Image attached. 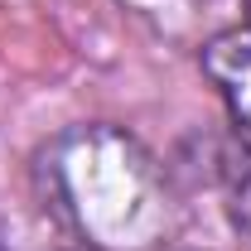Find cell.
I'll list each match as a JSON object with an SVG mask.
<instances>
[{
    "mask_svg": "<svg viewBox=\"0 0 251 251\" xmlns=\"http://www.w3.org/2000/svg\"><path fill=\"white\" fill-rule=\"evenodd\" d=\"M203 73L222 92L237 130L251 140V25L222 29L203 44Z\"/></svg>",
    "mask_w": 251,
    "mask_h": 251,
    "instance_id": "6da1fadb",
    "label": "cell"
},
{
    "mask_svg": "<svg viewBox=\"0 0 251 251\" xmlns=\"http://www.w3.org/2000/svg\"><path fill=\"white\" fill-rule=\"evenodd\" d=\"M242 5H247V15H251V0H242Z\"/></svg>",
    "mask_w": 251,
    "mask_h": 251,
    "instance_id": "7a4b0ae2",
    "label": "cell"
}]
</instances>
